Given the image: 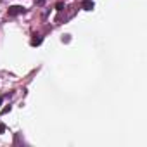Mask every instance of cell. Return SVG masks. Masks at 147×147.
I'll return each mask as SVG.
<instances>
[{"label": "cell", "mask_w": 147, "mask_h": 147, "mask_svg": "<svg viewBox=\"0 0 147 147\" xmlns=\"http://www.w3.org/2000/svg\"><path fill=\"white\" fill-rule=\"evenodd\" d=\"M23 12V7L21 5H12V7H9V16H18V14H21Z\"/></svg>", "instance_id": "1"}, {"label": "cell", "mask_w": 147, "mask_h": 147, "mask_svg": "<svg viewBox=\"0 0 147 147\" xmlns=\"http://www.w3.org/2000/svg\"><path fill=\"white\" fill-rule=\"evenodd\" d=\"M40 43H42V36H33V38H31V45H33V47H36V45H40Z\"/></svg>", "instance_id": "3"}, {"label": "cell", "mask_w": 147, "mask_h": 147, "mask_svg": "<svg viewBox=\"0 0 147 147\" xmlns=\"http://www.w3.org/2000/svg\"><path fill=\"white\" fill-rule=\"evenodd\" d=\"M0 106H2V97H0Z\"/></svg>", "instance_id": "7"}, {"label": "cell", "mask_w": 147, "mask_h": 147, "mask_svg": "<svg viewBox=\"0 0 147 147\" xmlns=\"http://www.w3.org/2000/svg\"><path fill=\"white\" fill-rule=\"evenodd\" d=\"M5 131V125L4 123H0V133H4Z\"/></svg>", "instance_id": "6"}, {"label": "cell", "mask_w": 147, "mask_h": 147, "mask_svg": "<svg viewBox=\"0 0 147 147\" xmlns=\"http://www.w3.org/2000/svg\"><path fill=\"white\" fill-rule=\"evenodd\" d=\"M83 9L85 11H92L94 9V2H92V0H85V2H83Z\"/></svg>", "instance_id": "2"}, {"label": "cell", "mask_w": 147, "mask_h": 147, "mask_svg": "<svg viewBox=\"0 0 147 147\" xmlns=\"http://www.w3.org/2000/svg\"><path fill=\"white\" fill-rule=\"evenodd\" d=\"M55 7H57V11H62V7H64V4H62V2H59V4H57Z\"/></svg>", "instance_id": "5"}, {"label": "cell", "mask_w": 147, "mask_h": 147, "mask_svg": "<svg viewBox=\"0 0 147 147\" xmlns=\"http://www.w3.org/2000/svg\"><path fill=\"white\" fill-rule=\"evenodd\" d=\"M9 111H11V106H7V107H4V109H2V114H7Z\"/></svg>", "instance_id": "4"}]
</instances>
